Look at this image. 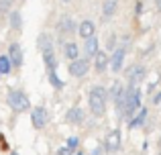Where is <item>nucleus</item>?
Masks as SVG:
<instances>
[{
	"label": "nucleus",
	"mask_w": 161,
	"mask_h": 155,
	"mask_svg": "<svg viewBox=\"0 0 161 155\" xmlns=\"http://www.w3.org/2000/svg\"><path fill=\"white\" fill-rule=\"evenodd\" d=\"M67 147H71V149H75L78 147V139H75V137H71L69 141H67Z\"/></svg>",
	"instance_id": "obj_23"
},
{
	"label": "nucleus",
	"mask_w": 161,
	"mask_h": 155,
	"mask_svg": "<svg viewBox=\"0 0 161 155\" xmlns=\"http://www.w3.org/2000/svg\"><path fill=\"white\" fill-rule=\"evenodd\" d=\"M10 4H12V0H0V14H6L10 10Z\"/></svg>",
	"instance_id": "obj_20"
},
{
	"label": "nucleus",
	"mask_w": 161,
	"mask_h": 155,
	"mask_svg": "<svg viewBox=\"0 0 161 155\" xmlns=\"http://www.w3.org/2000/svg\"><path fill=\"white\" fill-rule=\"evenodd\" d=\"M139 104H141V90H137V88H130L129 92H126V98H125V112L129 116L135 114V110L139 108Z\"/></svg>",
	"instance_id": "obj_3"
},
{
	"label": "nucleus",
	"mask_w": 161,
	"mask_h": 155,
	"mask_svg": "<svg viewBox=\"0 0 161 155\" xmlns=\"http://www.w3.org/2000/svg\"><path fill=\"white\" fill-rule=\"evenodd\" d=\"M10 69H12V61H10V57L0 55V76H6V74H10Z\"/></svg>",
	"instance_id": "obj_16"
},
{
	"label": "nucleus",
	"mask_w": 161,
	"mask_h": 155,
	"mask_svg": "<svg viewBox=\"0 0 161 155\" xmlns=\"http://www.w3.org/2000/svg\"><path fill=\"white\" fill-rule=\"evenodd\" d=\"M61 2H69V0H61Z\"/></svg>",
	"instance_id": "obj_26"
},
{
	"label": "nucleus",
	"mask_w": 161,
	"mask_h": 155,
	"mask_svg": "<svg viewBox=\"0 0 161 155\" xmlns=\"http://www.w3.org/2000/svg\"><path fill=\"white\" fill-rule=\"evenodd\" d=\"M10 61H12V65H20L23 64V49H20L19 43L10 45Z\"/></svg>",
	"instance_id": "obj_13"
},
{
	"label": "nucleus",
	"mask_w": 161,
	"mask_h": 155,
	"mask_svg": "<svg viewBox=\"0 0 161 155\" xmlns=\"http://www.w3.org/2000/svg\"><path fill=\"white\" fill-rule=\"evenodd\" d=\"M10 25L12 27H20V12H12L10 14Z\"/></svg>",
	"instance_id": "obj_21"
},
{
	"label": "nucleus",
	"mask_w": 161,
	"mask_h": 155,
	"mask_svg": "<svg viewBox=\"0 0 161 155\" xmlns=\"http://www.w3.org/2000/svg\"><path fill=\"white\" fill-rule=\"evenodd\" d=\"M96 33V25L92 23V20H82L78 27V35L82 37V39H90V37H94Z\"/></svg>",
	"instance_id": "obj_8"
},
{
	"label": "nucleus",
	"mask_w": 161,
	"mask_h": 155,
	"mask_svg": "<svg viewBox=\"0 0 161 155\" xmlns=\"http://www.w3.org/2000/svg\"><path fill=\"white\" fill-rule=\"evenodd\" d=\"M88 102H90V110L96 116H102L106 112V90L102 86H92Z\"/></svg>",
	"instance_id": "obj_1"
},
{
	"label": "nucleus",
	"mask_w": 161,
	"mask_h": 155,
	"mask_svg": "<svg viewBox=\"0 0 161 155\" xmlns=\"http://www.w3.org/2000/svg\"><path fill=\"white\" fill-rule=\"evenodd\" d=\"M57 155H71V147H61L57 151Z\"/></svg>",
	"instance_id": "obj_22"
},
{
	"label": "nucleus",
	"mask_w": 161,
	"mask_h": 155,
	"mask_svg": "<svg viewBox=\"0 0 161 155\" xmlns=\"http://www.w3.org/2000/svg\"><path fill=\"white\" fill-rule=\"evenodd\" d=\"M63 55H65L67 59H78L80 47L75 43H65V45H63Z\"/></svg>",
	"instance_id": "obj_15"
},
{
	"label": "nucleus",
	"mask_w": 161,
	"mask_h": 155,
	"mask_svg": "<svg viewBox=\"0 0 161 155\" xmlns=\"http://www.w3.org/2000/svg\"><path fill=\"white\" fill-rule=\"evenodd\" d=\"M78 155H84V153H78Z\"/></svg>",
	"instance_id": "obj_27"
},
{
	"label": "nucleus",
	"mask_w": 161,
	"mask_h": 155,
	"mask_svg": "<svg viewBox=\"0 0 161 155\" xmlns=\"http://www.w3.org/2000/svg\"><path fill=\"white\" fill-rule=\"evenodd\" d=\"M67 120H69V123H82L84 120V110L82 108H71L69 114H67Z\"/></svg>",
	"instance_id": "obj_17"
},
{
	"label": "nucleus",
	"mask_w": 161,
	"mask_h": 155,
	"mask_svg": "<svg viewBox=\"0 0 161 155\" xmlns=\"http://www.w3.org/2000/svg\"><path fill=\"white\" fill-rule=\"evenodd\" d=\"M12 155H16V153H12Z\"/></svg>",
	"instance_id": "obj_28"
},
{
	"label": "nucleus",
	"mask_w": 161,
	"mask_h": 155,
	"mask_svg": "<svg viewBox=\"0 0 161 155\" xmlns=\"http://www.w3.org/2000/svg\"><path fill=\"white\" fill-rule=\"evenodd\" d=\"M145 68L143 65H133V68H129V72H126V80H129L130 84H139L145 80Z\"/></svg>",
	"instance_id": "obj_6"
},
{
	"label": "nucleus",
	"mask_w": 161,
	"mask_h": 155,
	"mask_svg": "<svg viewBox=\"0 0 161 155\" xmlns=\"http://www.w3.org/2000/svg\"><path fill=\"white\" fill-rule=\"evenodd\" d=\"M8 104H10V108H12V110H16V112H25V110L31 108L29 98L23 94V92H16V90H12L10 94H8Z\"/></svg>",
	"instance_id": "obj_2"
},
{
	"label": "nucleus",
	"mask_w": 161,
	"mask_h": 155,
	"mask_svg": "<svg viewBox=\"0 0 161 155\" xmlns=\"http://www.w3.org/2000/svg\"><path fill=\"white\" fill-rule=\"evenodd\" d=\"M125 57H126L125 47H118L116 51H114L112 59H110V69H112V72H120V69H122V64H125Z\"/></svg>",
	"instance_id": "obj_7"
},
{
	"label": "nucleus",
	"mask_w": 161,
	"mask_h": 155,
	"mask_svg": "<svg viewBox=\"0 0 161 155\" xmlns=\"http://www.w3.org/2000/svg\"><path fill=\"white\" fill-rule=\"evenodd\" d=\"M145 119H147V110L143 108V110H139V116H137V119H130V120H129V127H130V129H135V127H141V125H143V120H145Z\"/></svg>",
	"instance_id": "obj_18"
},
{
	"label": "nucleus",
	"mask_w": 161,
	"mask_h": 155,
	"mask_svg": "<svg viewBox=\"0 0 161 155\" xmlns=\"http://www.w3.org/2000/svg\"><path fill=\"white\" fill-rule=\"evenodd\" d=\"M116 8H118V0H104V4H102V14L106 16V19H110V16H114Z\"/></svg>",
	"instance_id": "obj_14"
},
{
	"label": "nucleus",
	"mask_w": 161,
	"mask_h": 155,
	"mask_svg": "<svg viewBox=\"0 0 161 155\" xmlns=\"http://www.w3.org/2000/svg\"><path fill=\"white\" fill-rule=\"evenodd\" d=\"M57 29L61 33H74V31H78V25H75V20L71 19V16H63V19L59 20Z\"/></svg>",
	"instance_id": "obj_10"
},
{
	"label": "nucleus",
	"mask_w": 161,
	"mask_h": 155,
	"mask_svg": "<svg viewBox=\"0 0 161 155\" xmlns=\"http://www.w3.org/2000/svg\"><path fill=\"white\" fill-rule=\"evenodd\" d=\"M88 69H90V61H88V59H71V64H69V74H71L74 78L86 76Z\"/></svg>",
	"instance_id": "obj_5"
},
{
	"label": "nucleus",
	"mask_w": 161,
	"mask_h": 155,
	"mask_svg": "<svg viewBox=\"0 0 161 155\" xmlns=\"http://www.w3.org/2000/svg\"><path fill=\"white\" fill-rule=\"evenodd\" d=\"M31 123H33V127H35V129H45V125L49 123V112L45 110L43 106L33 108V112H31Z\"/></svg>",
	"instance_id": "obj_4"
},
{
	"label": "nucleus",
	"mask_w": 161,
	"mask_h": 155,
	"mask_svg": "<svg viewBox=\"0 0 161 155\" xmlns=\"http://www.w3.org/2000/svg\"><path fill=\"white\" fill-rule=\"evenodd\" d=\"M98 39L96 37H90V39H86V43H84V51H86L88 57H94L96 53H98Z\"/></svg>",
	"instance_id": "obj_12"
},
{
	"label": "nucleus",
	"mask_w": 161,
	"mask_h": 155,
	"mask_svg": "<svg viewBox=\"0 0 161 155\" xmlns=\"http://www.w3.org/2000/svg\"><path fill=\"white\" fill-rule=\"evenodd\" d=\"M155 2H157V8L161 10V0H155Z\"/></svg>",
	"instance_id": "obj_25"
},
{
	"label": "nucleus",
	"mask_w": 161,
	"mask_h": 155,
	"mask_svg": "<svg viewBox=\"0 0 161 155\" xmlns=\"http://www.w3.org/2000/svg\"><path fill=\"white\" fill-rule=\"evenodd\" d=\"M94 57H96V59H94V68H96V72H98V74L104 72V69L110 65V61H108V57H106V53H104V51H98Z\"/></svg>",
	"instance_id": "obj_11"
},
{
	"label": "nucleus",
	"mask_w": 161,
	"mask_h": 155,
	"mask_svg": "<svg viewBox=\"0 0 161 155\" xmlns=\"http://www.w3.org/2000/svg\"><path fill=\"white\" fill-rule=\"evenodd\" d=\"M106 151H116L118 147H120V133L118 131H112V133H108V137H106Z\"/></svg>",
	"instance_id": "obj_9"
},
{
	"label": "nucleus",
	"mask_w": 161,
	"mask_h": 155,
	"mask_svg": "<svg viewBox=\"0 0 161 155\" xmlns=\"http://www.w3.org/2000/svg\"><path fill=\"white\" fill-rule=\"evenodd\" d=\"M153 102H155V104H161V92H159V94L153 98Z\"/></svg>",
	"instance_id": "obj_24"
},
{
	"label": "nucleus",
	"mask_w": 161,
	"mask_h": 155,
	"mask_svg": "<svg viewBox=\"0 0 161 155\" xmlns=\"http://www.w3.org/2000/svg\"><path fill=\"white\" fill-rule=\"evenodd\" d=\"M39 47H41V51L51 49V39H49V35H41L39 37Z\"/></svg>",
	"instance_id": "obj_19"
}]
</instances>
